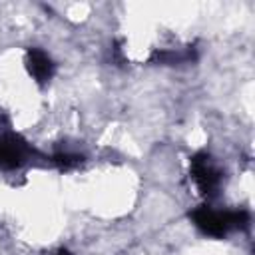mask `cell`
Returning <instances> with one entry per match:
<instances>
[{
    "instance_id": "obj_1",
    "label": "cell",
    "mask_w": 255,
    "mask_h": 255,
    "mask_svg": "<svg viewBox=\"0 0 255 255\" xmlns=\"http://www.w3.org/2000/svg\"><path fill=\"white\" fill-rule=\"evenodd\" d=\"M191 175H193L197 187L201 189V193H205V195L215 193V189L219 187V181H221L219 171L213 167V163L209 161V155H205V153H197L191 159Z\"/></svg>"
},
{
    "instance_id": "obj_2",
    "label": "cell",
    "mask_w": 255,
    "mask_h": 255,
    "mask_svg": "<svg viewBox=\"0 0 255 255\" xmlns=\"http://www.w3.org/2000/svg\"><path fill=\"white\" fill-rule=\"evenodd\" d=\"M193 221L199 229H203L205 233L209 235H225V231L231 227V219H229V211L225 213H219V211H213L209 207H199L193 211Z\"/></svg>"
},
{
    "instance_id": "obj_3",
    "label": "cell",
    "mask_w": 255,
    "mask_h": 255,
    "mask_svg": "<svg viewBox=\"0 0 255 255\" xmlns=\"http://www.w3.org/2000/svg\"><path fill=\"white\" fill-rule=\"evenodd\" d=\"M28 147L16 135L0 137V167H16L26 159Z\"/></svg>"
},
{
    "instance_id": "obj_4",
    "label": "cell",
    "mask_w": 255,
    "mask_h": 255,
    "mask_svg": "<svg viewBox=\"0 0 255 255\" xmlns=\"http://www.w3.org/2000/svg\"><path fill=\"white\" fill-rule=\"evenodd\" d=\"M28 70H30V74L34 76L36 82L44 84V82H48V80L52 78L54 64H52V60H50L42 50H36V48H34V50L28 52Z\"/></svg>"
},
{
    "instance_id": "obj_5",
    "label": "cell",
    "mask_w": 255,
    "mask_h": 255,
    "mask_svg": "<svg viewBox=\"0 0 255 255\" xmlns=\"http://www.w3.org/2000/svg\"><path fill=\"white\" fill-rule=\"evenodd\" d=\"M80 159H82V157H80V155H74V153H58V155H54V161H56L60 167H64V169L78 165Z\"/></svg>"
},
{
    "instance_id": "obj_6",
    "label": "cell",
    "mask_w": 255,
    "mask_h": 255,
    "mask_svg": "<svg viewBox=\"0 0 255 255\" xmlns=\"http://www.w3.org/2000/svg\"><path fill=\"white\" fill-rule=\"evenodd\" d=\"M54 255H70V253H68V251H66V249H60V251H56V253H54Z\"/></svg>"
}]
</instances>
